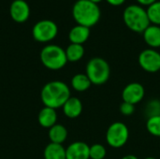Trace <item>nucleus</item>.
<instances>
[{"label":"nucleus","instance_id":"f3484780","mask_svg":"<svg viewBox=\"0 0 160 159\" xmlns=\"http://www.w3.org/2000/svg\"><path fill=\"white\" fill-rule=\"evenodd\" d=\"M44 159H67L66 148L63 144L49 143L44 149Z\"/></svg>","mask_w":160,"mask_h":159},{"label":"nucleus","instance_id":"9d476101","mask_svg":"<svg viewBox=\"0 0 160 159\" xmlns=\"http://www.w3.org/2000/svg\"><path fill=\"white\" fill-rule=\"evenodd\" d=\"M11 19L16 22H24L30 16V7L24 0H14L9 7Z\"/></svg>","mask_w":160,"mask_h":159},{"label":"nucleus","instance_id":"412c9836","mask_svg":"<svg viewBox=\"0 0 160 159\" xmlns=\"http://www.w3.org/2000/svg\"><path fill=\"white\" fill-rule=\"evenodd\" d=\"M147 15L151 24L160 26V1H156L149 7H147Z\"/></svg>","mask_w":160,"mask_h":159},{"label":"nucleus","instance_id":"c85d7f7f","mask_svg":"<svg viewBox=\"0 0 160 159\" xmlns=\"http://www.w3.org/2000/svg\"><path fill=\"white\" fill-rule=\"evenodd\" d=\"M144 159H157V158H155V157H146V158H144Z\"/></svg>","mask_w":160,"mask_h":159},{"label":"nucleus","instance_id":"39448f33","mask_svg":"<svg viewBox=\"0 0 160 159\" xmlns=\"http://www.w3.org/2000/svg\"><path fill=\"white\" fill-rule=\"evenodd\" d=\"M40 61L48 69L59 70L68 63L66 51L55 44L47 45L40 52Z\"/></svg>","mask_w":160,"mask_h":159},{"label":"nucleus","instance_id":"0eeeda50","mask_svg":"<svg viewBox=\"0 0 160 159\" xmlns=\"http://www.w3.org/2000/svg\"><path fill=\"white\" fill-rule=\"evenodd\" d=\"M58 34L57 24L52 20H40L35 23L32 29V35L35 40L38 42H49L55 38Z\"/></svg>","mask_w":160,"mask_h":159},{"label":"nucleus","instance_id":"9b49d317","mask_svg":"<svg viewBox=\"0 0 160 159\" xmlns=\"http://www.w3.org/2000/svg\"><path fill=\"white\" fill-rule=\"evenodd\" d=\"M67 159H90V146L84 142H75L66 148Z\"/></svg>","mask_w":160,"mask_h":159},{"label":"nucleus","instance_id":"2eb2a0df","mask_svg":"<svg viewBox=\"0 0 160 159\" xmlns=\"http://www.w3.org/2000/svg\"><path fill=\"white\" fill-rule=\"evenodd\" d=\"M38 120L42 127L50 129L52 127H53L56 124L57 121L56 111L49 107H44L43 109L40 110L38 116Z\"/></svg>","mask_w":160,"mask_h":159},{"label":"nucleus","instance_id":"6e6552de","mask_svg":"<svg viewBox=\"0 0 160 159\" xmlns=\"http://www.w3.org/2000/svg\"><path fill=\"white\" fill-rule=\"evenodd\" d=\"M140 67L148 73H156L160 70V52L156 49H145L138 57Z\"/></svg>","mask_w":160,"mask_h":159},{"label":"nucleus","instance_id":"423d86ee","mask_svg":"<svg viewBox=\"0 0 160 159\" xmlns=\"http://www.w3.org/2000/svg\"><path fill=\"white\" fill-rule=\"evenodd\" d=\"M129 139V129L123 122L112 123L106 131V142L113 149L122 148Z\"/></svg>","mask_w":160,"mask_h":159},{"label":"nucleus","instance_id":"ddd939ff","mask_svg":"<svg viewBox=\"0 0 160 159\" xmlns=\"http://www.w3.org/2000/svg\"><path fill=\"white\" fill-rule=\"evenodd\" d=\"M90 33L91 31L89 27L77 24L70 29L68 33V39L70 43L83 45V43H85L88 40Z\"/></svg>","mask_w":160,"mask_h":159},{"label":"nucleus","instance_id":"4be33fe9","mask_svg":"<svg viewBox=\"0 0 160 159\" xmlns=\"http://www.w3.org/2000/svg\"><path fill=\"white\" fill-rule=\"evenodd\" d=\"M107 157V150L104 145L95 143L90 146V159H105Z\"/></svg>","mask_w":160,"mask_h":159},{"label":"nucleus","instance_id":"f03ea898","mask_svg":"<svg viewBox=\"0 0 160 159\" xmlns=\"http://www.w3.org/2000/svg\"><path fill=\"white\" fill-rule=\"evenodd\" d=\"M72 16L77 24L91 28L99 22L101 9L90 0H77L72 7Z\"/></svg>","mask_w":160,"mask_h":159},{"label":"nucleus","instance_id":"6ab92c4d","mask_svg":"<svg viewBox=\"0 0 160 159\" xmlns=\"http://www.w3.org/2000/svg\"><path fill=\"white\" fill-rule=\"evenodd\" d=\"M65 51H66L68 62H71V63L80 61L83 57L85 52L83 45L74 44V43H70Z\"/></svg>","mask_w":160,"mask_h":159},{"label":"nucleus","instance_id":"20e7f679","mask_svg":"<svg viewBox=\"0 0 160 159\" xmlns=\"http://www.w3.org/2000/svg\"><path fill=\"white\" fill-rule=\"evenodd\" d=\"M85 74L88 76L92 84L103 85L111 77V67L108 61L104 58L93 57L86 64Z\"/></svg>","mask_w":160,"mask_h":159},{"label":"nucleus","instance_id":"b1692460","mask_svg":"<svg viewBox=\"0 0 160 159\" xmlns=\"http://www.w3.org/2000/svg\"><path fill=\"white\" fill-rule=\"evenodd\" d=\"M119 111L121 114L124 116H130L135 112V105H132L128 102H122L119 107Z\"/></svg>","mask_w":160,"mask_h":159},{"label":"nucleus","instance_id":"7ed1b4c3","mask_svg":"<svg viewBox=\"0 0 160 159\" xmlns=\"http://www.w3.org/2000/svg\"><path fill=\"white\" fill-rule=\"evenodd\" d=\"M123 21L127 27L135 33H143L151 24L146 9L141 5H129L123 12Z\"/></svg>","mask_w":160,"mask_h":159},{"label":"nucleus","instance_id":"4468645a","mask_svg":"<svg viewBox=\"0 0 160 159\" xmlns=\"http://www.w3.org/2000/svg\"><path fill=\"white\" fill-rule=\"evenodd\" d=\"M145 43L151 49L160 48V26L150 24L142 33Z\"/></svg>","mask_w":160,"mask_h":159},{"label":"nucleus","instance_id":"bb28decb","mask_svg":"<svg viewBox=\"0 0 160 159\" xmlns=\"http://www.w3.org/2000/svg\"><path fill=\"white\" fill-rule=\"evenodd\" d=\"M121 159H139L136 156H134V155H127V156H125V157H123Z\"/></svg>","mask_w":160,"mask_h":159},{"label":"nucleus","instance_id":"1a4fd4ad","mask_svg":"<svg viewBox=\"0 0 160 159\" xmlns=\"http://www.w3.org/2000/svg\"><path fill=\"white\" fill-rule=\"evenodd\" d=\"M145 96V89L140 82H130L127 84L122 91V99L124 102L137 105Z\"/></svg>","mask_w":160,"mask_h":159},{"label":"nucleus","instance_id":"a878e982","mask_svg":"<svg viewBox=\"0 0 160 159\" xmlns=\"http://www.w3.org/2000/svg\"><path fill=\"white\" fill-rule=\"evenodd\" d=\"M141 6H146V7H149L150 5H152L153 3H155L156 1L158 0H136Z\"/></svg>","mask_w":160,"mask_h":159},{"label":"nucleus","instance_id":"f8f14e48","mask_svg":"<svg viewBox=\"0 0 160 159\" xmlns=\"http://www.w3.org/2000/svg\"><path fill=\"white\" fill-rule=\"evenodd\" d=\"M64 114L70 119L79 117L82 112V103L80 98L76 97H70L62 107Z\"/></svg>","mask_w":160,"mask_h":159},{"label":"nucleus","instance_id":"dca6fc26","mask_svg":"<svg viewBox=\"0 0 160 159\" xmlns=\"http://www.w3.org/2000/svg\"><path fill=\"white\" fill-rule=\"evenodd\" d=\"M68 133L67 128L60 124H55L49 129L48 132V136L51 142L57 144H63L68 138Z\"/></svg>","mask_w":160,"mask_h":159},{"label":"nucleus","instance_id":"5701e85b","mask_svg":"<svg viewBox=\"0 0 160 159\" xmlns=\"http://www.w3.org/2000/svg\"><path fill=\"white\" fill-rule=\"evenodd\" d=\"M147 113L150 116L154 115H159L160 114V101L158 100H152L148 103L147 109H146Z\"/></svg>","mask_w":160,"mask_h":159},{"label":"nucleus","instance_id":"f257e3e1","mask_svg":"<svg viewBox=\"0 0 160 159\" xmlns=\"http://www.w3.org/2000/svg\"><path fill=\"white\" fill-rule=\"evenodd\" d=\"M70 97L68 85L61 81L47 82L40 92V98L44 106L54 110L62 108Z\"/></svg>","mask_w":160,"mask_h":159},{"label":"nucleus","instance_id":"aec40b11","mask_svg":"<svg viewBox=\"0 0 160 159\" xmlns=\"http://www.w3.org/2000/svg\"><path fill=\"white\" fill-rule=\"evenodd\" d=\"M146 129L152 136L160 138V114L148 117L146 121Z\"/></svg>","mask_w":160,"mask_h":159},{"label":"nucleus","instance_id":"cd10ccee","mask_svg":"<svg viewBox=\"0 0 160 159\" xmlns=\"http://www.w3.org/2000/svg\"><path fill=\"white\" fill-rule=\"evenodd\" d=\"M90 1H92V2H94V3H96V4H98V3L101 2L102 0H90Z\"/></svg>","mask_w":160,"mask_h":159},{"label":"nucleus","instance_id":"a211bd4d","mask_svg":"<svg viewBox=\"0 0 160 159\" xmlns=\"http://www.w3.org/2000/svg\"><path fill=\"white\" fill-rule=\"evenodd\" d=\"M70 84L75 91L82 93L87 91L91 87L92 82L85 73H78L72 77Z\"/></svg>","mask_w":160,"mask_h":159},{"label":"nucleus","instance_id":"393cba45","mask_svg":"<svg viewBox=\"0 0 160 159\" xmlns=\"http://www.w3.org/2000/svg\"><path fill=\"white\" fill-rule=\"evenodd\" d=\"M110 5H112V6H114V7H119V6H121V5H123L125 2H126V0H106Z\"/></svg>","mask_w":160,"mask_h":159}]
</instances>
